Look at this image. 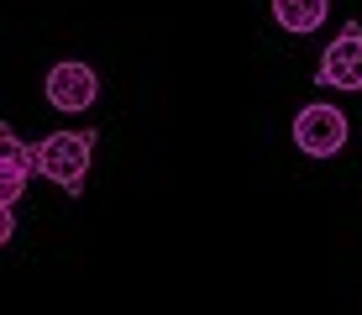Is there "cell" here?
Segmentation results:
<instances>
[{
  "instance_id": "6da1fadb",
  "label": "cell",
  "mask_w": 362,
  "mask_h": 315,
  "mask_svg": "<svg viewBox=\"0 0 362 315\" xmlns=\"http://www.w3.org/2000/svg\"><path fill=\"white\" fill-rule=\"evenodd\" d=\"M90 158H95V132H47L32 147V168L42 179H53L64 195H84Z\"/></svg>"
},
{
  "instance_id": "277c9868",
  "label": "cell",
  "mask_w": 362,
  "mask_h": 315,
  "mask_svg": "<svg viewBox=\"0 0 362 315\" xmlns=\"http://www.w3.org/2000/svg\"><path fill=\"white\" fill-rule=\"evenodd\" d=\"M42 95H47L53 110H90L95 95H100V74L90 69V63H79V58H64V63L47 69Z\"/></svg>"
},
{
  "instance_id": "8992f818",
  "label": "cell",
  "mask_w": 362,
  "mask_h": 315,
  "mask_svg": "<svg viewBox=\"0 0 362 315\" xmlns=\"http://www.w3.org/2000/svg\"><path fill=\"white\" fill-rule=\"evenodd\" d=\"M326 16H331V0H273V21L294 37H310Z\"/></svg>"
},
{
  "instance_id": "52a82bcc",
  "label": "cell",
  "mask_w": 362,
  "mask_h": 315,
  "mask_svg": "<svg viewBox=\"0 0 362 315\" xmlns=\"http://www.w3.org/2000/svg\"><path fill=\"white\" fill-rule=\"evenodd\" d=\"M11 236H16V210L0 205V242H11Z\"/></svg>"
},
{
  "instance_id": "7a4b0ae2",
  "label": "cell",
  "mask_w": 362,
  "mask_h": 315,
  "mask_svg": "<svg viewBox=\"0 0 362 315\" xmlns=\"http://www.w3.org/2000/svg\"><path fill=\"white\" fill-rule=\"evenodd\" d=\"M346 116H341V105H299V116H294V147L305 158H336L346 147Z\"/></svg>"
},
{
  "instance_id": "5b68a950",
  "label": "cell",
  "mask_w": 362,
  "mask_h": 315,
  "mask_svg": "<svg viewBox=\"0 0 362 315\" xmlns=\"http://www.w3.org/2000/svg\"><path fill=\"white\" fill-rule=\"evenodd\" d=\"M27 173H37V168H32V147L21 142L11 126H0V205H6V210H16Z\"/></svg>"
},
{
  "instance_id": "3957f363",
  "label": "cell",
  "mask_w": 362,
  "mask_h": 315,
  "mask_svg": "<svg viewBox=\"0 0 362 315\" xmlns=\"http://www.w3.org/2000/svg\"><path fill=\"white\" fill-rule=\"evenodd\" d=\"M315 84L320 90H362V27L346 21L341 32L331 37V47L320 53V69H315Z\"/></svg>"
}]
</instances>
